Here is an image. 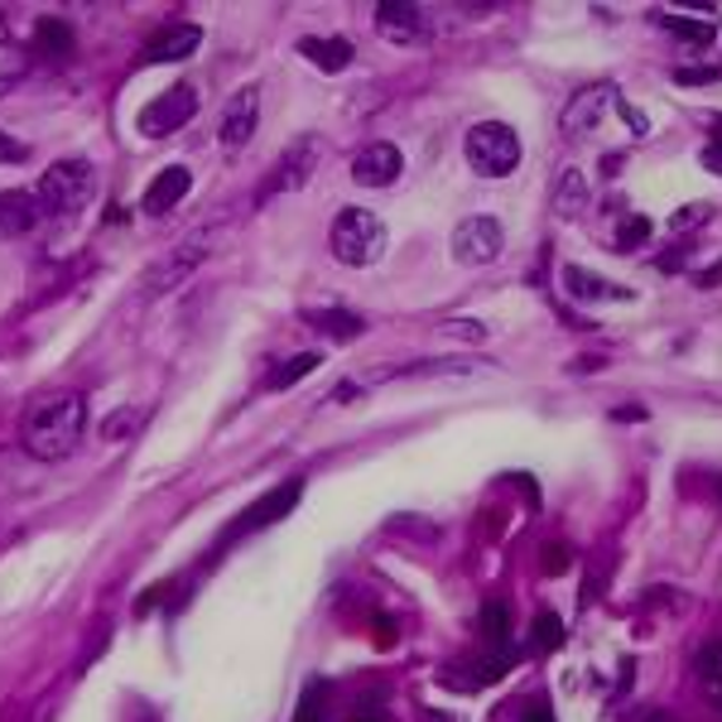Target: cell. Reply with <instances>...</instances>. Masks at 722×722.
I'll use <instances>...</instances> for the list:
<instances>
[{
    "label": "cell",
    "instance_id": "6da1fadb",
    "mask_svg": "<svg viewBox=\"0 0 722 722\" xmlns=\"http://www.w3.org/2000/svg\"><path fill=\"white\" fill-rule=\"evenodd\" d=\"M82 433H87V400L78 390H43L24 410L20 443L39 462H63L82 443Z\"/></svg>",
    "mask_w": 722,
    "mask_h": 722
},
{
    "label": "cell",
    "instance_id": "7a4b0ae2",
    "mask_svg": "<svg viewBox=\"0 0 722 722\" xmlns=\"http://www.w3.org/2000/svg\"><path fill=\"white\" fill-rule=\"evenodd\" d=\"M328 245H332V255H338L342 265L367 270L385 251V227H381V217L367 212V208H342L338 222H332V231H328Z\"/></svg>",
    "mask_w": 722,
    "mask_h": 722
},
{
    "label": "cell",
    "instance_id": "3957f363",
    "mask_svg": "<svg viewBox=\"0 0 722 722\" xmlns=\"http://www.w3.org/2000/svg\"><path fill=\"white\" fill-rule=\"evenodd\" d=\"M462 150H468V164L482 173V179H505V173L520 169V136L505 121H482L468 130V140H462Z\"/></svg>",
    "mask_w": 722,
    "mask_h": 722
},
{
    "label": "cell",
    "instance_id": "277c9868",
    "mask_svg": "<svg viewBox=\"0 0 722 722\" xmlns=\"http://www.w3.org/2000/svg\"><path fill=\"white\" fill-rule=\"evenodd\" d=\"M92 198V164L87 159H58L39 179V208L43 217H68Z\"/></svg>",
    "mask_w": 722,
    "mask_h": 722
},
{
    "label": "cell",
    "instance_id": "5b68a950",
    "mask_svg": "<svg viewBox=\"0 0 722 722\" xmlns=\"http://www.w3.org/2000/svg\"><path fill=\"white\" fill-rule=\"evenodd\" d=\"M208 251H212L208 231H198V237H188L183 245H173V251L159 255L154 265H150V274H144V294H169V289H179L188 274H193L202 260H208Z\"/></svg>",
    "mask_w": 722,
    "mask_h": 722
},
{
    "label": "cell",
    "instance_id": "8992f818",
    "mask_svg": "<svg viewBox=\"0 0 722 722\" xmlns=\"http://www.w3.org/2000/svg\"><path fill=\"white\" fill-rule=\"evenodd\" d=\"M193 116H198V92L188 82H173L169 92H159L150 107L140 111V130L144 136H154V140H164V136H173V130H183Z\"/></svg>",
    "mask_w": 722,
    "mask_h": 722
},
{
    "label": "cell",
    "instance_id": "52a82bcc",
    "mask_svg": "<svg viewBox=\"0 0 722 722\" xmlns=\"http://www.w3.org/2000/svg\"><path fill=\"white\" fill-rule=\"evenodd\" d=\"M501 245H505V231L497 217H468V222H458L453 231V260L458 265H491V260L501 255Z\"/></svg>",
    "mask_w": 722,
    "mask_h": 722
},
{
    "label": "cell",
    "instance_id": "ba28073f",
    "mask_svg": "<svg viewBox=\"0 0 722 722\" xmlns=\"http://www.w3.org/2000/svg\"><path fill=\"white\" fill-rule=\"evenodd\" d=\"M313 164H318V140H313V136L294 140V144H289V150H284L280 164L270 169V179H265V188H260V198L294 193V188H303V183L313 179Z\"/></svg>",
    "mask_w": 722,
    "mask_h": 722
},
{
    "label": "cell",
    "instance_id": "9c48e42d",
    "mask_svg": "<svg viewBox=\"0 0 722 722\" xmlns=\"http://www.w3.org/2000/svg\"><path fill=\"white\" fill-rule=\"evenodd\" d=\"M612 107H616V87L612 82L583 87V92L569 101V111H563V130H569V136H592V130L606 121V111Z\"/></svg>",
    "mask_w": 722,
    "mask_h": 722
},
{
    "label": "cell",
    "instance_id": "30bf717a",
    "mask_svg": "<svg viewBox=\"0 0 722 722\" xmlns=\"http://www.w3.org/2000/svg\"><path fill=\"white\" fill-rule=\"evenodd\" d=\"M255 126H260V92L255 87H241V92L227 101L222 126H217V140H222L227 150H241V144H251Z\"/></svg>",
    "mask_w": 722,
    "mask_h": 722
},
{
    "label": "cell",
    "instance_id": "8fae6325",
    "mask_svg": "<svg viewBox=\"0 0 722 722\" xmlns=\"http://www.w3.org/2000/svg\"><path fill=\"white\" fill-rule=\"evenodd\" d=\"M404 173V154L395 144L375 140V144H361V154L352 159V179L367 183V188H390Z\"/></svg>",
    "mask_w": 722,
    "mask_h": 722
},
{
    "label": "cell",
    "instance_id": "7c38bea8",
    "mask_svg": "<svg viewBox=\"0 0 722 722\" xmlns=\"http://www.w3.org/2000/svg\"><path fill=\"white\" fill-rule=\"evenodd\" d=\"M188 188H193V173H188L183 164H169V169H159V173H154V183H150V188H144L140 208L150 212V217H169V212L188 198Z\"/></svg>",
    "mask_w": 722,
    "mask_h": 722
},
{
    "label": "cell",
    "instance_id": "4fadbf2b",
    "mask_svg": "<svg viewBox=\"0 0 722 722\" xmlns=\"http://www.w3.org/2000/svg\"><path fill=\"white\" fill-rule=\"evenodd\" d=\"M375 29H381L390 43H404V49L429 39V24H424V14H419V6H395V0L375 10Z\"/></svg>",
    "mask_w": 722,
    "mask_h": 722
},
{
    "label": "cell",
    "instance_id": "5bb4252c",
    "mask_svg": "<svg viewBox=\"0 0 722 722\" xmlns=\"http://www.w3.org/2000/svg\"><path fill=\"white\" fill-rule=\"evenodd\" d=\"M202 43V29L198 24H164L159 34L144 43V63H179V58H188Z\"/></svg>",
    "mask_w": 722,
    "mask_h": 722
},
{
    "label": "cell",
    "instance_id": "9a60e30c",
    "mask_svg": "<svg viewBox=\"0 0 722 722\" xmlns=\"http://www.w3.org/2000/svg\"><path fill=\"white\" fill-rule=\"evenodd\" d=\"M299 491H303L299 482L274 487L270 497H260V501L251 505V511H245V515L237 520V525H231V534H251V530H260V525H270V520H284V515L299 505Z\"/></svg>",
    "mask_w": 722,
    "mask_h": 722
},
{
    "label": "cell",
    "instance_id": "2e32d148",
    "mask_svg": "<svg viewBox=\"0 0 722 722\" xmlns=\"http://www.w3.org/2000/svg\"><path fill=\"white\" fill-rule=\"evenodd\" d=\"M563 289H569L573 299H583V303H626V299H635L631 289L602 280V274H592L583 265H563Z\"/></svg>",
    "mask_w": 722,
    "mask_h": 722
},
{
    "label": "cell",
    "instance_id": "e0dca14e",
    "mask_svg": "<svg viewBox=\"0 0 722 722\" xmlns=\"http://www.w3.org/2000/svg\"><path fill=\"white\" fill-rule=\"evenodd\" d=\"M505 670H511V655H497V660H458V664H443V684L472 693V689L497 684Z\"/></svg>",
    "mask_w": 722,
    "mask_h": 722
},
{
    "label": "cell",
    "instance_id": "ac0fdd59",
    "mask_svg": "<svg viewBox=\"0 0 722 722\" xmlns=\"http://www.w3.org/2000/svg\"><path fill=\"white\" fill-rule=\"evenodd\" d=\"M404 375H443V381H482V375H501L497 361H477V357H443V361H414L404 367Z\"/></svg>",
    "mask_w": 722,
    "mask_h": 722
},
{
    "label": "cell",
    "instance_id": "d6986e66",
    "mask_svg": "<svg viewBox=\"0 0 722 722\" xmlns=\"http://www.w3.org/2000/svg\"><path fill=\"white\" fill-rule=\"evenodd\" d=\"M39 222V193H0V237H29Z\"/></svg>",
    "mask_w": 722,
    "mask_h": 722
},
{
    "label": "cell",
    "instance_id": "ffe728a7",
    "mask_svg": "<svg viewBox=\"0 0 722 722\" xmlns=\"http://www.w3.org/2000/svg\"><path fill=\"white\" fill-rule=\"evenodd\" d=\"M588 202H592V183L578 169H569L554 183V217H563V222H578V217L588 212Z\"/></svg>",
    "mask_w": 722,
    "mask_h": 722
},
{
    "label": "cell",
    "instance_id": "44dd1931",
    "mask_svg": "<svg viewBox=\"0 0 722 722\" xmlns=\"http://www.w3.org/2000/svg\"><path fill=\"white\" fill-rule=\"evenodd\" d=\"M299 53L309 58L313 68H323V72H342V68H352V43L347 39H318V34H309V39H299Z\"/></svg>",
    "mask_w": 722,
    "mask_h": 722
},
{
    "label": "cell",
    "instance_id": "7402d4cb",
    "mask_svg": "<svg viewBox=\"0 0 722 722\" xmlns=\"http://www.w3.org/2000/svg\"><path fill=\"white\" fill-rule=\"evenodd\" d=\"M303 323L318 328V332H328V338H338V342H352V338L367 332V318L347 313V309H309V313H303Z\"/></svg>",
    "mask_w": 722,
    "mask_h": 722
},
{
    "label": "cell",
    "instance_id": "603a6c76",
    "mask_svg": "<svg viewBox=\"0 0 722 722\" xmlns=\"http://www.w3.org/2000/svg\"><path fill=\"white\" fill-rule=\"evenodd\" d=\"M318 367V352H299V357H289V361H280L270 375H265V390H284V385H299L303 375H309Z\"/></svg>",
    "mask_w": 722,
    "mask_h": 722
},
{
    "label": "cell",
    "instance_id": "cb8c5ba5",
    "mask_svg": "<svg viewBox=\"0 0 722 722\" xmlns=\"http://www.w3.org/2000/svg\"><path fill=\"white\" fill-rule=\"evenodd\" d=\"M477 631H482L491 645H505V635H511V606H505V602H487L482 616H477Z\"/></svg>",
    "mask_w": 722,
    "mask_h": 722
},
{
    "label": "cell",
    "instance_id": "d4e9b609",
    "mask_svg": "<svg viewBox=\"0 0 722 722\" xmlns=\"http://www.w3.org/2000/svg\"><path fill=\"white\" fill-rule=\"evenodd\" d=\"M530 645L540 650V655L559 650V645H563V621H559L554 612H540V616H534V626H530Z\"/></svg>",
    "mask_w": 722,
    "mask_h": 722
},
{
    "label": "cell",
    "instance_id": "484cf974",
    "mask_svg": "<svg viewBox=\"0 0 722 722\" xmlns=\"http://www.w3.org/2000/svg\"><path fill=\"white\" fill-rule=\"evenodd\" d=\"M664 24H670V34H674V39H684V43H708V39L718 34V29L708 24V20H689V14H670Z\"/></svg>",
    "mask_w": 722,
    "mask_h": 722
},
{
    "label": "cell",
    "instance_id": "4316f807",
    "mask_svg": "<svg viewBox=\"0 0 722 722\" xmlns=\"http://www.w3.org/2000/svg\"><path fill=\"white\" fill-rule=\"evenodd\" d=\"M39 49L53 53V58H68V49H72L68 24H63V20H43V24H39Z\"/></svg>",
    "mask_w": 722,
    "mask_h": 722
},
{
    "label": "cell",
    "instance_id": "83f0119b",
    "mask_svg": "<svg viewBox=\"0 0 722 722\" xmlns=\"http://www.w3.org/2000/svg\"><path fill=\"white\" fill-rule=\"evenodd\" d=\"M693 670H699V679H703L708 689H722V641L703 645L699 660H693Z\"/></svg>",
    "mask_w": 722,
    "mask_h": 722
},
{
    "label": "cell",
    "instance_id": "f1b7e54d",
    "mask_svg": "<svg viewBox=\"0 0 722 722\" xmlns=\"http://www.w3.org/2000/svg\"><path fill=\"white\" fill-rule=\"evenodd\" d=\"M323 699H328L323 679H309V689H303V699H299L294 722H323Z\"/></svg>",
    "mask_w": 722,
    "mask_h": 722
},
{
    "label": "cell",
    "instance_id": "f546056e",
    "mask_svg": "<svg viewBox=\"0 0 722 722\" xmlns=\"http://www.w3.org/2000/svg\"><path fill=\"white\" fill-rule=\"evenodd\" d=\"M650 241V217H626L616 231V245L621 251H635V245H645Z\"/></svg>",
    "mask_w": 722,
    "mask_h": 722
},
{
    "label": "cell",
    "instance_id": "4dcf8cb0",
    "mask_svg": "<svg viewBox=\"0 0 722 722\" xmlns=\"http://www.w3.org/2000/svg\"><path fill=\"white\" fill-rule=\"evenodd\" d=\"M443 338H458V342H487V328L472 323V318H448V323H439Z\"/></svg>",
    "mask_w": 722,
    "mask_h": 722
},
{
    "label": "cell",
    "instance_id": "1f68e13d",
    "mask_svg": "<svg viewBox=\"0 0 722 722\" xmlns=\"http://www.w3.org/2000/svg\"><path fill=\"white\" fill-rule=\"evenodd\" d=\"M674 82H679V87H699V82H722V68H718V63H689V68H674Z\"/></svg>",
    "mask_w": 722,
    "mask_h": 722
},
{
    "label": "cell",
    "instance_id": "d6a6232c",
    "mask_svg": "<svg viewBox=\"0 0 722 722\" xmlns=\"http://www.w3.org/2000/svg\"><path fill=\"white\" fill-rule=\"evenodd\" d=\"M703 217H713V202H689V208H679L670 217V231H693L703 222Z\"/></svg>",
    "mask_w": 722,
    "mask_h": 722
},
{
    "label": "cell",
    "instance_id": "836d02e7",
    "mask_svg": "<svg viewBox=\"0 0 722 722\" xmlns=\"http://www.w3.org/2000/svg\"><path fill=\"white\" fill-rule=\"evenodd\" d=\"M136 424H140L136 410H116V419H107V424H101V433H107V439H126Z\"/></svg>",
    "mask_w": 722,
    "mask_h": 722
},
{
    "label": "cell",
    "instance_id": "e575fe53",
    "mask_svg": "<svg viewBox=\"0 0 722 722\" xmlns=\"http://www.w3.org/2000/svg\"><path fill=\"white\" fill-rule=\"evenodd\" d=\"M540 563H544V573H563L569 569V544H544Z\"/></svg>",
    "mask_w": 722,
    "mask_h": 722
},
{
    "label": "cell",
    "instance_id": "d590c367",
    "mask_svg": "<svg viewBox=\"0 0 722 722\" xmlns=\"http://www.w3.org/2000/svg\"><path fill=\"white\" fill-rule=\"evenodd\" d=\"M29 150H24V144L20 140H14V136H6V130H0V164H20V159H24Z\"/></svg>",
    "mask_w": 722,
    "mask_h": 722
},
{
    "label": "cell",
    "instance_id": "8d00e7d4",
    "mask_svg": "<svg viewBox=\"0 0 722 722\" xmlns=\"http://www.w3.org/2000/svg\"><path fill=\"white\" fill-rule=\"evenodd\" d=\"M520 722H554V708H549L544 699H530V708H525V718Z\"/></svg>",
    "mask_w": 722,
    "mask_h": 722
},
{
    "label": "cell",
    "instance_id": "74e56055",
    "mask_svg": "<svg viewBox=\"0 0 722 722\" xmlns=\"http://www.w3.org/2000/svg\"><path fill=\"white\" fill-rule=\"evenodd\" d=\"M703 164L713 169V173H722V136H718V140L708 144V150H703Z\"/></svg>",
    "mask_w": 722,
    "mask_h": 722
},
{
    "label": "cell",
    "instance_id": "f35d334b",
    "mask_svg": "<svg viewBox=\"0 0 722 722\" xmlns=\"http://www.w3.org/2000/svg\"><path fill=\"white\" fill-rule=\"evenodd\" d=\"M645 722H679V718H674V713H650Z\"/></svg>",
    "mask_w": 722,
    "mask_h": 722
}]
</instances>
